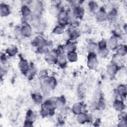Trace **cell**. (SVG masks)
<instances>
[{
  "label": "cell",
  "instance_id": "obj_14",
  "mask_svg": "<svg viewBox=\"0 0 127 127\" xmlns=\"http://www.w3.org/2000/svg\"><path fill=\"white\" fill-rule=\"evenodd\" d=\"M32 44L36 47V48L40 47L42 46L47 44V41L42 36H38L35 38L32 42Z\"/></svg>",
  "mask_w": 127,
  "mask_h": 127
},
{
  "label": "cell",
  "instance_id": "obj_4",
  "mask_svg": "<svg viewBox=\"0 0 127 127\" xmlns=\"http://www.w3.org/2000/svg\"><path fill=\"white\" fill-rule=\"evenodd\" d=\"M20 32L21 35L24 37H29L32 33V27L28 22L25 21L21 27Z\"/></svg>",
  "mask_w": 127,
  "mask_h": 127
},
{
  "label": "cell",
  "instance_id": "obj_13",
  "mask_svg": "<svg viewBox=\"0 0 127 127\" xmlns=\"http://www.w3.org/2000/svg\"><path fill=\"white\" fill-rule=\"evenodd\" d=\"M119 66L113 64H109L107 66V72L108 74L111 76V77H113L118 72V71L119 70Z\"/></svg>",
  "mask_w": 127,
  "mask_h": 127
},
{
  "label": "cell",
  "instance_id": "obj_16",
  "mask_svg": "<svg viewBox=\"0 0 127 127\" xmlns=\"http://www.w3.org/2000/svg\"><path fill=\"white\" fill-rule=\"evenodd\" d=\"M115 50L117 55L123 57L125 56L127 53V47L125 44H119Z\"/></svg>",
  "mask_w": 127,
  "mask_h": 127
},
{
  "label": "cell",
  "instance_id": "obj_27",
  "mask_svg": "<svg viewBox=\"0 0 127 127\" xmlns=\"http://www.w3.org/2000/svg\"><path fill=\"white\" fill-rule=\"evenodd\" d=\"M65 103V99L63 96L56 98V104L57 108L62 109L64 107Z\"/></svg>",
  "mask_w": 127,
  "mask_h": 127
},
{
  "label": "cell",
  "instance_id": "obj_12",
  "mask_svg": "<svg viewBox=\"0 0 127 127\" xmlns=\"http://www.w3.org/2000/svg\"><path fill=\"white\" fill-rule=\"evenodd\" d=\"M62 8L60 6V4L57 3H54L52 4L49 8V12L51 15L53 16H57Z\"/></svg>",
  "mask_w": 127,
  "mask_h": 127
},
{
  "label": "cell",
  "instance_id": "obj_1",
  "mask_svg": "<svg viewBox=\"0 0 127 127\" xmlns=\"http://www.w3.org/2000/svg\"><path fill=\"white\" fill-rule=\"evenodd\" d=\"M56 79L53 77L47 76L43 78L42 88L44 91H49V90L54 89L56 87Z\"/></svg>",
  "mask_w": 127,
  "mask_h": 127
},
{
  "label": "cell",
  "instance_id": "obj_6",
  "mask_svg": "<svg viewBox=\"0 0 127 127\" xmlns=\"http://www.w3.org/2000/svg\"><path fill=\"white\" fill-rule=\"evenodd\" d=\"M95 17L98 22H104L107 20V12L104 7H101L95 13Z\"/></svg>",
  "mask_w": 127,
  "mask_h": 127
},
{
  "label": "cell",
  "instance_id": "obj_25",
  "mask_svg": "<svg viewBox=\"0 0 127 127\" xmlns=\"http://www.w3.org/2000/svg\"><path fill=\"white\" fill-rule=\"evenodd\" d=\"M97 51L99 56L102 58H105L107 57L109 54V49L108 47L97 49Z\"/></svg>",
  "mask_w": 127,
  "mask_h": 127
},
{
  "label": "cell",
  "instance_id": "obj_19",
  "mask_svg": "<svg viewBox=\"0 0 127 127\" xmlns=\"http://www.w3.org/2000/svg\"><path fill=\"white\" fill-rule=\"evenodd\" d=\"M82 109L83 104L80 102H77L73 105L72 107V111L74 114L78 115L82 112Z\"/></svg>",
  "mask_w": 127,
  "mask_h": 127
},
{
  "label": "cell",
  "instance_id": "obj_21",
  "mask_svg": "<svg viewBox=\"0 0 127 127\" xmlns=\"http://www.w3.org/2000/svg\"><path fill=\"white\" fill-rule=\"evenodd\" d=\"M31 97L35 104L39 105L42 104L43 96L39 93H34L31 95Z\"/></svg>",
  "mask_w": 127,
  "mask_h": 127
},
{
  "label": "cell",
  "instance_id": "obj_18",
  "mask_svg": "<svg viewBox=\"0 0 127 127\" xmlns=\"http://www.w3.org/2000/svg\"><path fill=\"white\" fill-rule=\"evenodd\" d=\"M64 49L67 52H74L76 49V45L72 41H67L64 46Z\"/></svg>",
  "mask_w": 127,
  "mask_h": 127
},
{
  "label": "cell",
  "instance_id": "obj_24",
  "mask_svg": "<svg viewBox=\"0 0 127 127\" xmlns=\"http://www.w3.org/2000/svg\"><path fill=\"white\" fill-rule=\"evenodd\" d=\"M77 115V121L80 124H84L86 122H87L89 120V118L87 115L84 113L81 112Z\"/></svg>",
  "mask_w": 127,
  "mask_h": 127
},
{
  "label": "cell",
  "instance_id": "obj_20",
  "mask_svg": "<svg viewBox=\"0 0 127 127\" xmlns=\"http://www.w3.org/2000/svg\"><path fill=\"white\" fill-rule=\"evenodd\" d=\"M65 29V26L58 24L56 26L53 30V32L56 35H61L63 34Z\"/></svg>",
  "mask_w": 127,
  "mask_h": 127
},
{
  "label": "cell",
  "instance_id": "obj_10",
  "mask_svg": "<svg viewBox=\"0 0 127 127\" xmlns=\"http://www.w3.org/2000/svg\"><path fill=\"white\" fill-rule=\"evenodd\" d=\"M118 95L121 98H125L127 95V86L125 84H121L119 85L116 89Z\"/></svg>",
  "mask_w": 127,
  "mask_h": 127
},
{
  "label": "cell",
  "instance_id": "obj_3",
  "mask_svg": "<svg viewBox=\"0 0 127 127\" xmlns=\"http://www.w3.org/2000/svg\"><path fill=\"white\" fill-rule=\"evenodd\" d=\"M67 61L66 55L65 54L64 52L61 51H58L56 64H57L61 67L65 68L67 65Z\"/></svg>",
  "mask_w": 127,
  "mask_h": 127
},
{
  "label": "cell",
  "instance_id": "obj_29",
  "mask_svg": "<svg viewBox=\"0 0 127 127\" xmlns=\"http://www.w3.org/2000/svg\"><path fill=\"white\" fill-rule=\"evenodd\" d=\"M86 50L88 53H95L97 51V45L94 42L89 43L86 46Z\"/></svg>",
  "mask_w": 127,
  "mask_h": 127
},
{
  "label": "cell",
  "instance_id": "obj_28",
  "mask_svg": "<svg viewBox=\"0 0 127 127\" xmlns=\"http://www.w3.org/2000/svg\"><path fill=\"white\" fill-rule=\"evenodd\" d=\"M88 7L91 12H96L99 9V6L98 3L94 1H90L88 3Z\"/></svg>",
  "mask_w": 127,
  "mask_h": 127
},
{
  "label": "cell",
  "instance_id": "obj_5",
  "mask_svg": "<svg viewBox=\"0 0 127 127\" xmlns=\"http://www.w3.org/2000/svg\"><path fill=\"white\" fill-rule=\"evenodd\" d=\"M21 13L22 17L26 20L27 19H30L31 20L32 13L31 8L27 4H24L21 8Z\"/></svg>",
  "mask_w": 127,
  "mask_h": 127
},
{
  "label": "cell",
  "instance_id": "obj_31",
  "mask_svg": "<svg viewBox=\"0 0 127 127\" xmlns=\"http://www.w3.org/2000/svg\"><path fill=\"white\" fill-rule=\"evenodd\" d=\"M122 57L119 56L117 54H115L112 58V62L111 63L115 64L116 65H119V64L121 63V60H122Z\"/></svg>",
  "mask_w": 127,
  "mask_h": 127
},
{
  "label": "cell",
  "instance_id": "obj_15",
  "mask_svg": "<svg viewBox=\"0 0 127 127\" xmlns=\"http://www.w3.org/2000/svg\"><path fill=\"white\" fill-rule=\"evenodd\" d=\"M0 15L2 17H6L10 13V9L8 5L6 3H1L0 5Z\"/></svg>",
  "mask_w": 127,
  "mask_h": 127
},
{
  "label": "cell",
  "instance_id": "obj_7",
  "mask_svg": "<svg viewBox=\"0 0 127 127\" xmlns=\"http://www.w3.org/2000/svg\"><path fill=\"white\" fill-rule=\"evenodd\" d=\"M18 67L22 73L25 75L28 74L30 68V65L26 60L21 59L19 62Z\"/></svg>",
  "mask_w": 127,
  "mask_h": 127
},
{
  "label": "cell",
  "instance_id": "obj_22",
  "mask_svg": "<svg viewBox=\"0 0 127 127\" xmlns=\"http://www.w3.org/2000/svg\"><path fill=\"white\" fill-rule=\"evenodd\" d=\"M6 54L7 56L12 57L15 56L18 52L17 48L15 46H11L6 50Z\"/></svg>",
  "mask_w": 127,
  "mask_h": 127
},
{
  "label": "cell",
  "instance_id": "obj_2",
  "mask_svg": "<svg viewBox=\"0 0 127 127\" xmlns=\"http://www.w3.org/2000/svg\"><path fill=\"white\" fill-rule=\"evenodd\" d=\"M98 61L95 53H88L87 59V65L90 69H95L98 66Z\"/></svg>",
  "mask_w": 127,
  "mask_h": 127
},
{
  "label": "cell",
  "instance_id": "obj_8",
  "mask_svg": "<svg viewBox=\"0 0 127 127\" xmlns=\"http://www.w3.org/2000/svg\"><path fill=\"white\" fill-rule=\"evenodd\" d=\"M119 42L118 37L115 35L112 36L110 37L108 42H107L108 48L111 50H115L119 45Z\"/></svg>",
  "mask_w": 127,
  "mask_h": 127
},
{
  "label": "cell",
  "instance_id": "obj_17",
  "mask_svg": "<svg viewBox=\"0 0 127 127\" xmlns=\"http://www.w3.org/2000/svg\"><path fill=\"white\" fill-rule=\"evenodd\" d=\"M72 12L78 19H81L84 15V9L82 6H78L73 8Z\"/></svg>",
  "mask_w": 127,
  "mask_h": 127
},
{
  "label": "cell",
  "instance_id": "obj_26",
  "mask_svg": "<svg viewBox=\"0 0 127 127\" xmlns=\"http://www.w3.org/2000/svg\"><path fill=\"white\" fill-rule=\"evenodd\" d=\"M117 16V10L114 8H112L110 9V10L107 12V20L113 21L116 19Z\"/></svg>",
  "mask_w": 127,
  "mask_h": 127
},
{
  "label": "cell",
  "instance_id": "obj_9",
  "mask_svg": "<svg viewBox=\"0 0 127 127\" xmlns=\"http://www.w3.org/2000/svg\"><path fill=\"white\" fill-rule=\"evenodd\" d=\"M58 58V52L56 51H50L45 55V60L49 64H56Z\"/></svg>",
  "mask_w": 127,
  "mask_h": 127
},
{
  "label": "cell",
  "instance_id": "obj_30",
  "mask_svg": "<svg viewBox=\"0 0 127 127\" xmlns=\"http://www.w3.org/2000/svg\"><path fill=\"white\" fill-rule=\"evenodd\" d=\"M37 52L39 54L45 55L47 54L50 52V50L49 48V46H48V44L45 45L44 46H42L40 47L37 48Z\"/></svg>",
  "mask_w": 127,
  "mask_h": 127
},
{
  "label": "cell",
  "instance_id": "obj_23",
  "mask_svg": "<svg viewBox=\"0 0 127 127\" xmlns=\"http://www.w3.org/2000/svg\"><path fill=\"white\" fill-rule=\"evenodd\" d=\"M66 58L68 61L71 63H74L77 61L78 55L75 51L67 52L66 54Z\"/></svg>",
  "mask_w": 127,
  "mask_h": 127
},
{
  "label": "cell",
  "instance_id": "obj_11",
  "mask_svg": "<svg viewBox=\"0 0 127 127\" xmlns=\"http://www.w3.org/2000/svg\"><path fill=\"white\" fill-rule=\"evenodd\" d=\"M113 108L116 111L121 112L124 111L126 106L122 99H116L113 102Z\"/></svg>",
  "mask_w": 127,
  "mask_h": 127
}]
</instances>
